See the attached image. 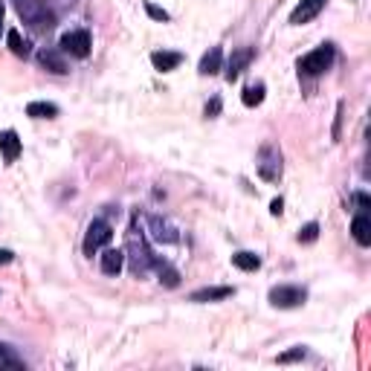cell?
<instances>
[{"label":"cell","instance_id":"6da1fadb","mask_svg":"<svg viewBox=\"0 0 371 371\" xmlns=\"http://www.w3.org/2000/svg\"><path fill=\"white\" fill-rule=\"evenodd\" d=\"M12 6H15V12L30 23V27H35V30H49L56 23V15L49 12V6H46V0H12Z\"/></svg>","mask_w":371,"mask_h":371},{"label":"cell","instance_id":"7a4b0ae2","mask_svg":"<svg viewBox=\"0 0 371 371\" xmlns=\"http://www.w3.org/2000/svg\"><path fill=\"white\" fill-rule=\"evenodd\" d=\"M256 168H258L261 180L279 183V180H282V151H279V145L264 142V145L258 148V163H256Z\"/></svg>","mask_w":371,"mask_h":371},{"label":"cell","instance_id":"3957f363","mask_svg":"<svg viewBox=\"0 0 371 371\" xmlns=\"http://www.w3.org/2000/svg\"><path fill=\"white\" fill-rule=\"evenodd\" d=\"M334 58H337L334 44H322V46H316L313 53H308L299 61V73H305V76H322V73L334 64Z\"/></svg>","mask_w":371,"mask_h":371},{"label":"cell","instance_id":"277c9868","mask_svg":"<svg viewBox=\"0 0 371 371\" xmlns=\"http://www.w3.org/2000/svg\"><path fill=\"white\" fill-rule=\"evenodd\" d=\"M128 253H131V270L139 276V273H145L151 264H157V258H154V253L148 250V244H145V238L142 235H137V224L131 227V235H128Z\"/></svg>","mask_w":371,"mask_h":371},{"label":"cell","instance_id":"5b68a950","mask_svg":"<svg viewBox=\"0 0 371 371\" xmlns=\"http://www.w3.org/2000/svg\"><path fill=\"white\" fill-rule=\"evenodd\" d=\"M308 299V290L299 287V284H279L270 290V305L273 308H282V310H290V308H302Z\"/></svg>","mask_w":371,"mask_h":371},{"label":"cell","instance_id":"8992f818","mask_svg":"<svg viewBox=\"0 0 371 371\" xmlns=\"http://www.w3.org/2000/svg\"><path fill=\"white\" fill-rule=\"evenodd\" d=\"M111 238H113V227L108 224V220H93V224L87 227V232H84V256H93V253H99L102 246H108L111 244Z\"/></svg>","mask_w":371,"mask_h":371},{"label":"cell","instance_id":"52a82bcc","mask_svg":"<svg viewBox=\"0 0 371 371\" xmlns=\"http://www.w3.org/2000/svg\"><path fill=\"white\" fill-rule=\"evenodd\" d=\"M58 46H61V53H70L76 58H87L90 56V32L87 30H70L61 35Z\"/></svg>","mask_w":371,"mask_h":371},{"label":"cell","instance_id":"ba28073f","mask_svg":"<svg viewBox=\"0 0 371 371\" xmlns=\"http://www.w3.org/2000/svg\"><path fill=\"white\" fill-rule=\"evenodd\" d=\"M322 9H325V0H302V4L290 12V23H293V27L310 23V20H313L319 12H322Z\"/></svg>","mask_w":371,"mask_h":371},{"label":"cell","instance_id":"9c48e42d","mask_svg":"<svg viewBox=\"0 0 371 371\" xmlns=\"http://www.w3.org/2000/svg\"><path fill=\"white\" fill-rule=\"evenodd\" d=\"M253 56H256V49L253 46H244V49H235V53L229 56V61H227V82H235L241 73L246 70V64L253 61Z\"/></svg>","mask_w":371,"mask_h":371},{"label":"cell","instance_id":"30bf717a","mask_svg":"<svg viewBox=\"0 0 371 371\" xmlns=\"http://www.w3.org/2000/svg\"><path fill=\"white\" fill-rule=\"evenodd\" d=\"M148 227H151V238L160 241V244H175V241L180 238L177 229L171 227L165 218H160V215H151V218H148Z\"/></svg>","mask_w":371,"mask_h":371},{"label":"cell","instance_id":"8fae6325","mask_svg":"<svg viewBox=\"0 0 371 371\" xmlns=\"http://www.w3.org/2000/svg\"><path fill=\"white\" fill-rule=\"evenodd\" d=\"M38 64L49 73H56V76H64L67 73V61L61 56V49H53V46H44L41 53H38Z\"/></svg>","mask_w":371,"mask_h":371},{"label":"cell","instance_id":"7c38bea8","mask_svg":"<svg viewBox=\"0 0 371 371\" xmlns=\"http://www.w3.org/2000/svg\"><path fill=\"white\" fill-rule=\"evenodd\" d=\"M20 137L15 131H0V154H4L6 163H15L20 157Z\"/></svg>","mask_w":371,"mask_h":371},{"label":"cell","instance_id":"4fadbf2b","mask_svg":"<svg viewBox=\"0 0 371 371\" xmlns=\"http://www.w3.org/2000/svg\"><path fill=\"white\" fill-rule=\"evenodd\" d=\"M351 235H354V241L360 246H368L371 244V218H368V212L354 215V220H351Z\"/></svg>","mask_w":371,"mask_h":371},{"label":"cell","instance_id":"5bb4252c","mask_svg":"<svg viewBox=\"0 0 371 371\" xmlns=\"http://www.w3.org/2000/svg\"><path fill=\"white\" fill-rule=\"evenodd\" d=\"M183 61L180 53H168V49H157V53H151V64L157 73H171V70H177Z\"/></svg>","mask_w":371,"mask_h":371},{"label":"cell","instance_id":"9a60e30c","mask_svg":"<svg viewBox=\"0 0 371 371\" xmlns=\"http://www.w3.org/2000/svg\"><path fill=\"white\" fill-rule=\"evenodd\" d=\"M125 267V253L122 250H105L102 253V273L105 276H119Z\"/></svg>","mask_w":371,"mask_h":371},{"label":"cell","instance_id":"2e32d148","mask_svg":"<svg viewBox=\"0 0 371 371\" xmlns=\"http://www.w3.org/2000/svg\"><path fill=\"white\" fill-rule=\"evenodd\" d=\"M235 290L232 287H201L191 293V302H220V299H229Z\"/></svg>","mask_w":371,"mask_h":371},{"label":"cell","instance_id":"e0dca14e","mask_svg":"<svg viewBox=\"0 0 371 371\" xmlns=\"http://www.w3.org/2000/svg\"><path fill=\"white\" fill-rule=\"evenodd\" d=\"M220 61H224V49L212 46L209 53L201 58V67H197V70H201V76H215V73L220 70Z\"/></svg>","mask_w":371,"mask_h":371},{"label":"cell","instance_id":"ac0fdd59","mask_svg":"<svg viewBox=\"0 0 371 371\" xmlns=\"http://www.w3.org/2000/svg\"><path fill=\"white\" fill-rule=\"evenodd\" d=\"M264 93H267V87H264V82H256V84H246V87H244V93H241V102H244L246 108H258V105L264 102Z\"/></svg>","mask_w":371,"mask_h":371},{"label":"cell","instance_id":"d6986e66","mask_svg":"<svg viewBox=\"0 0 371 371\" xmlns=\"http://www.w3.org/2000/svg\"><path fill=\"white\" fill-rule=\"evenodd\" d=\"M27 116H32V119H56L58 116V105H53V102H30L27 105Z\"/></svg>","mask_w":371,"mask_h":371},{"label":"cell","instance_id":"ffe728a7","mask_svg":"<svg viewBox=\"0 0 371 371\" xmlns=\"http://www.w3.org/2000/svg\"><path fill=\"white\" fill-rule=\"evenodd\" d=\"M232 264H235L238 270H244V273H256V270L261 267V258H258L256 253L241 250V253H235V256H232Z\"/></svg>","mask_w":371,"mask_h":371},{"label":"cell","instance_id":"44dd1931","mask_svg":"<svg viewBox=\"0 0 371 371\" xmlns=\"http://www.w3.org/2000/svg\"><path fill=\"white\" fill-rule=\"evenodd\" d=\"M6 44H9V49H12V53H15L18 58H27V56L32 53V49H30V41H27V38H20L18 30H9V32H6Z\"/></svg>","mask_w":371,"mask_h":371},{"label":"cell","instance_id":"7402d4cb","mask_svg":"<svg viewBox=\"0 0 371 371\" xmlns=\"http://www.w3.org/2000/svg\"><path fill=\"white\" fill-rule=\"evenodd\" d=\"M157 270H160V282H163L165 287H177V284H180V273H177L175 267H168L165 261H163V264L157 261Z\"/></svg>","mask_w":371,"mask_h":371},{"label":"cell","instance_id":"603a6c76","mask_svg":"<svg viewBox=\"0 0 371 371\" xmlns=\"http://www.w3.org/2000/svg\"><path fill=\"white\" fill-rule=\"evenodd\" d=\"M0 368H23V363L12 354V348L6 342H0Z\"/></svg>","mask_w":371,"mask_h":371},{"label":"cell","instance_id":"cb8c5ba5","mask_svg":"<svg viewBox=\"0 0 371 371\" xmlns=\"http://www.w3.org/2000/svg\"><path fill=\"white\" fill-rule=\"evenodd\" d=\"M316 238H319V224H316V220H310V224H305L299 229V244H313Z\"/></svg>","mask_w":371,"mask_h":371},{"label":"cell","instance_id":"d4e9b609","mask_svg":"<svg viewBox=\"0 0 371 371\" xmlns=\"http://www.w3.org/2000/svg\"><path fill=\"white\" fill-rule=\"evenodd\" d=\"M305 357H308L305 345H296L293 351H287V354H282V357H279V363H296V360H305Z\"/></svg>","mask_w":371,"mask_h":371},{"label":"cell","instance_id":"484cf974","mask_svg":"<svg viewBox=\"0 0 371 371\" xmlns=\"http://www.w3.org/2000/svg\"><path fill=\"white\" fill-rule=\"evenodd\" d=\"M145 12L151 15L154 20H168V12H165V9H160V6H154V4H145Z\"/></svg>","mask_w":371,"mask_h":371},{"label":"cell","instance_id":"4316f807","mask_svg":"<svg viewBox=\"0 0 371 371\" xmlns=\"http://www.w3.org/2000/svg\"><path fill=\"white\" fill-rule=\"evenodd\" d=\"M218 113H220V99L215 96V99H212V102L206 105V119H215Z\"/></svg>","mask_w":371,"mask_h":371},{"label":"cell","instance_id":"83f0119b","mask_svg":"<svg viewBox=\"0 0 371 371\" xmlns=\"http://www.w3.org/2000/svg\"><path fill=\"white\" fill-rule=\"evenodd\" d=\"M339 125H342V105L337 108V122H334V139H339Z\"/></svg>","mask_w":371,"mask_h":371},{"label":"cell","instance_id":"f1b7e54d","mask_svg":"<svg viewBox=\"0 0 371 371\" xmlns=\"http://www.w3.org/2000/svg\"><path fill=\"white\" fill-rule=\"evenodd\" d=\"M15 261V253L12 250H0V264H12Z\"/></svg>","mask_w":371,"mask_h":371},{"label":"cell","instance_id":"f546056e","mask_svg":"<svg viewBox=\"0 0 371 371\" xmlns=\"http://www.w3.org/2000/svg\"><path fill=\"white\" fill-rule=\"evenodd\" d=\"M282 197H279V201H273V203H270V212H273V215H282Z\"/></svg>","mask_w":371,"mask_h":371},{"label":"cell","instance_id":"4dcf8cb0","mask_svg":"<svg viewBox=\"0 0 371 371\" xmlns=\"http://www.w3.org/2000/svg\"><path fill=\"white\" fill-rule=\"evenodd\" d=\"M357 203H360V209H363V212H365V209H368V197H365V194H363V191H360V194H357Z\"/></svg>","mask_w":371,"mask_h":371},{"label":"cell","instance_id":"1f68e13d","mask_svg":"<svg viewBox=\"0 0 371 371\" xmlns=\"http://www.w3.org/2000/svg\"><path fill=\"white\" fill-rule=\"evenodd\" d=\"M4 15H6V6H4V0H0V32H4Z\"/></svg>","mask_w":371,"mask_h":371}]
</instances>
